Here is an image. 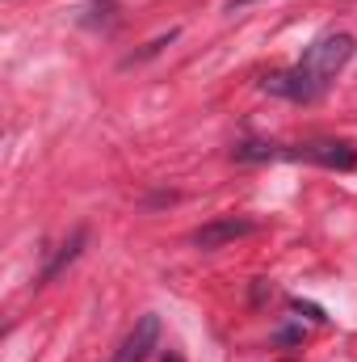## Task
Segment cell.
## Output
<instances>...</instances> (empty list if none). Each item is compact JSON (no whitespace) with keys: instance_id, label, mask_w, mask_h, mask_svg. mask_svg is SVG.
<instances>
[{"instance_id":"3","label":"cell","mask_w":357,"mask_h":362,"mask_svg":"<svg viewBox=\"0 0 357 362\" xmlns=\"http://www.w3.org/2000/svg\"><path fill=\"white\" fill-rule=\"evenodd\" d=\"M156 346H160V316H139L109 362H147L156 354Z\"/></svg>"},{"instance_id":"6","label":"cell","mask_w":357,"mask_h":362,"mask_svg":"<svg viewBox=\"0 0 357 362\" xmlns=\"http://www.w3.org/2000/svg\"><path fill=\"white\" fill-rule=\"evenodd\" d=\"M164 362H185V358H181V354H164Z\"/></svg>"},{"instance_id":"4","label":"cell","mask_w":357,"mask_h":362,"mask_svg":"<svg viewBox=\"0 0 357 362\" xmlns=\"http://www.w3.org/2000/svg\"><path fill=\"white\" fill-rule=\"evenodd\" d=\"M253 232H257V219L227 215V219L202 223V228L189 236V245H193V249H223V245H231V240H240V236H253Z\"/></svg>"},{"instance_id":"5","label":"cell","mask_w":357,"mask_h":362,"mask_svg":"<svg viewBox=\"0 0 357 362\" xmlns=\"http://www.w3.org/2000/svg\"><path fill=\"white\" fill-rule=\"evenodd\" d=\"M85 240H89V232H85V228H76V232H72V236H68V240L59 245V253H55V257L47 262V270H42V278H38V282H55L59 274H63L68 266H72V262H76V257H80Z\"/></svg>"},{"instance_id":"2","label":"cell","mask_w":357,"mask_h":362,"mask_svg":"<svg viewBox=\"0 0 357 362\" xmlns=\"http://www.w3.org/2000/svg\"><path fill=\"white\" fill-rule=\"evenodd\" d=\"M282 160H307V165H320V169L349 173V169H357V148L349 139H311V144H298V148H282Z\"/></svg>"},{"instance_id":"1","label":"cell","mask_w":357,"mask_h":362,"mask_svg":"<svg viewBox=\"0 0 357 362\" xmlns=\"http://www.w3.org/2000/svg\"><path fill=\"white\" fill-rule=\"evenodd\" d=\"M353 51H357L353 34H345V30H328V34H320V38L303 51V59H298L294 68L265 76L261 89L273 93V97H282V101H294V105L320 101V97L328 93V85L341 76V68L353 59Z\"/></svg>"},{"instance_id":"7","label":"cell","mask_w":357,"mask_h":362,"mask_svg":"<svg viewBox=\"0 0 357 362\" xmlns=\"http://www.w3.org/2000/svg\"><path fill=\"white\" fill-rule=\"evenodd\" d=\"M240 4H253V0H231V8H240Z\"/></svg>"}]
</instances>
